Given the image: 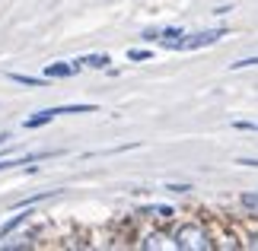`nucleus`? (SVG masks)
<instances>
[{"mask_svg": "<svg viewBox=\"0 0 258 251\" xmlns=\"http://www.w3.org/2000/svg\"><path fill=\"white\" fill-rule=\"evenodd\" d=\"M239 165H252V169H258V159H245V156H242V159H239Z\"/></svg>", "mask_w": 258, "mask_h": 251, "instance_id": "nucleus-15", "label": "nucleus"}, {"mask_svg": "<svg viewBox=\"0 0 258 251\" xmlns=\"http://www.w3.org/2000/svg\"><path fill=\"white\" fill-rule=\"evenodd\" d=\"M144 213H150V216H156V219H169L175 210H172V207H166V204H153V207H147Z\"/></svg>", "mask_w": 258, "mask_h": 251, "instance_id": "nucleus-12", "label": "nucleus"}, {"mask_svg": "<svg viewBox=\"0 0 258 251\" xmlns=\"http://www.w3.org/2000/svg\"><path fill=\"white\" fill-rule=\"evenodd\" d=\"M239 204L249 210V213H258V191H242V194H239Z\"/></svg>", "mask_w": 258, "mask_h": 251, "instance_id": "nucleus-11", "label": "nucleus"}, {"mask_svg": "<svg viewBox=\"0 0 258 251\" xmlns=\"http://www.w3.org/2000/svg\"><path fill=\"white\" fill-rule=\"evenodd\" d=\"M172 242L178 251H211L214 248V238L207 235V229L201 223H182L175 229Z\"/></svg>", "mask_w": 258, "mask_h": 251, "instance_id": "nucleus-1", "label": "nucleus"}, {"mask_svg": "<svg viewBox=\"0 0 258 251\" xmlns=\"http://www.w3.org/2000/svg\"><path fill=\"white\" fill-rule=\"evenodd\" d=\"M29 216H32V213H29V207H19V213H13L4 226H0V242H4V238H10V235H13L23 223H29Z\"/></svg>", "mask_w": 258, "mask_h": 251, "instance_id": "nucleus-4", "label": "nucleus"}, {"mask_svg": "<svg viewBox=\"0 0 258 251\" xmlns=\"http://www.w3.org/2000/svg\"><path fill=\"white\" fill-rule=\"evenodd\" d=\"M153 57V51H147V48H131V51H127V61H150Z\"/></svg>", "mask_w": 258, "mask_h": 251, "instance_id": "nucleus-13", "label": "nucleus"}, {"mask_svg": "<svg viewBox=\"0 0 258 251\" xmlns=\"http://www.w3.org/2000/svg\"><path fill=\"white\" fill-rule=\"evenodd\" d=\"M223 35H226V29H207V32L185 35V38H182V48H178V51H198V48H207V45L220 42Z\"/></svg>", "mask_w": 258, "mask_h": 251, "instance_id": "nucleus-2", "label": "nucleus"}, {"mask_svg": "<svg viewBox=\"0 0 258 251\" xmlns=\"http://www.w3.org/2000/svg\"><path fill=\"white\" fill-rule=\"evenodd\" d=\"M77 64H80V67H93V70H105L108 64H112V57H108V54H86Z\"/></svg>", "mask_w": 258, "mask_h": 251, "instance_id": "nucleus-10", "label": "nucleus"}, {"mask_svg": "<svg viewBox=\"0 0 258 251\" xmlns=\"http://www.w3.org/2000/svg\"><path fill=\"white\" fill-rule=\"evenodd\" d=\"M10 79L19 86H29V89H42L48 86V76H29V73H10Z\"/></svg>", "mask_w": 258, "mask_h": 251, "instance_id": "nucleus-9", "label": "nucleus"}, {"mask_svg": "<svg viewBox=\"0 0 258 251\" xmlns=\"http://www.w3.org/2000/svg\"><path fill=\"white\" fill-rule=\"evenodd\" d=\"M7 140H10V134H7V130H0V146H4Z\"/></svg>", "mask_w": 258, "mask_h": 251, "instance_id": "nucleus-16", "label": "nucleus"}, {"mask_svg": "<svg viewBox=\"0 0 258 251\" xmlns=\"http://www.w3.org/2000/svg\"><path fill=\"white\" fill-rule=\"evenodd\" d=\"M252 248H258V238H255V242H252Z\"/></svg>", "mask_w": 258, "mask_h": 251, "instance_id": "nucleus-17", "label": "nucleus"}, {"mask_svg": "<svg viewBox=\"0 0 258 251\" xmlns=\"http://www.w3.org/2000/svg\"><path fill=\"white\" fill-rule=\"evenodd\" d=\"M166 191H172V194H188L191 185H166Z\"/></svg>", "mask_w": 258, "mask_h": 251, "instance_id": "nucleus-14", "label": "nucleus"}, {"mask_svg": "<svg viewBox=\"0 0 258 251\" xmlns=\"http://www.w3.org/2000/svg\"><path fill=\"white\" fill-rule=\"evenodd\" d=\"M141 248L160 251V248H175V242H172V235H166V232H150V235L141 238Z\"/></svg>", "mask_w": 258, "mask_h": 251, "instance_id": "nucleus-6", "label": "nucleus"}, {"mask_svg": "<svg viewBox=\"0 0 258 251\" xmlns=\"http://www.w3.org/2000/svg\"><path fill=\"white\" fill-rule=\"evenodd\" d=\"M77 70H80L77 61H54V64H45V76L48 79H67V76H74Z\"/></svg>", "mask_w": 258, "mask_h": 251, "instance_id": "nucleus-3", "label": "nucleus"}, {"mask_svg": "<svg viewBox=\"0 0 258 251\" xmlns=\"http://www.w3.org/2000/svg\"><path fill=\"white\" fill-rule=\"evenodd\" d=\"M54 112L57 115H93V112H99V105H93V102H77V105H57Z\"/></svg>", "mask_w": 258, "mask_h": 251, "instance_id": "nucleus-8", "label": "nucleus"}, {"mask_svg": "<svg viewBox=\"0 0 258 251\" xmlns=\"http://www.w3.org/2000/svg\"><path fill=\"white\" fill-rule=\"evenodd\" d=\"M54 118H57V112H54V108H42V112H35L32 118H26V121H23V127H26V130H35V127H45V124H51Z\"/></svg>", "mask_w": 258, "mask_h": 251, "instance_id": "nucleus-7", "label": "nucleus"}, {"mask_svg": "<svg viewBox=\"0 0 258 251\" xmlns=\"http://www.w3.org/2000/svg\"><path fill=\"white\" fill-rule=\"evenodd\" d=\"M182 38H185L182 29H178V26H169V29H160L156 42H160L163 48H172V51H178V48H182Z\"/></svg>", "mask_w": 258, "mask_h": 251, "instance_id": "nucleus-5", "label": "nucleus"}]
</instances>
